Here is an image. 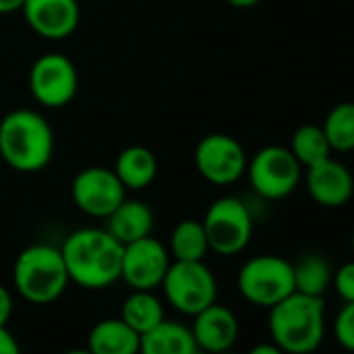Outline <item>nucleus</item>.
<instances>
[{
  "label": "nucleus",
  "mask_w": 354,
  "mask_h": 354,
  "mask_svg": "<svg viewBox=\"0 0 354 354\" xmlns=\"http://www.w3.org/2000/svg\"><path fill=\"white\" fill-rule=\"evenodd\" d=\"M125 192L117 173L106 167H86L71 184L73 205L84 215L96 219H106L125 201Z\"/></svg>",
  "instance_id": "9b49d317"
},
{
  "label": "nucleus",
  "mask_w": 354,
  "mask_h": 354,
  "mask_svg": "<svg viewBox=\"0 0 354 354\" xmlns=\"http://www.w3.org/2000/svg\"><path fill=\"white\" fill-rule=\"evenodd\" d=\"M269 333L286 354L317 350L325 335V300L292 292L269 308Z\"/></svg>",
  "instance_id": "7ed1b4c3"
},
{
  "label": "nucleus",
  "mask_w": 354,
  "mask_h": 354,
  "mask_svg": "<svg viewBox=\"0 0 354 354\" xmlns=\"http://www.w3.org/2000/svg\"><path fill=\"white\" fill-rule=\"evenodd\" d=\"M209 248L221 257L240 254L252 238V215L236 196L217 198L203 219Z\"/></svg>",
  "instance_id": "0eeeda50"
},
{
  "label": "nucleus",
  "mask_w": 354,
  "mask_h": 354,
  "mask_svg": "<svg viewBox=\"0 0 354 354\" xmlns=\"http://www.w3.org/2000/svg\"><path fill=\"white\" fill-rule=\"evenodd\" d=\"M331 286L335 294L344 302H354V261L344 263L331 277Z\"/></svg>",
  "instance_id": "a878e982"
},
{
  "label": "nucleus",
  "mask_w": 354,
  "mask_h": 354,
  "mask_svg": "<svg viewBox=\"0 0 354 354\" xmlns=\"http://www.w3.org/2000/svg\"><path fill=\"white\" fill-rule=\"evenodd\" d=\"M169 250L152 236L123 246L121 279L133 290H154L169 269Z\"/></svg>",
  "instance_id": "f8f14e48"
},
{
  "label": "nucleus",
  "mask_w": 354,
  "mask_h": 354,
  "mask_svg": "<svg viewBox=\"0 0 354 354\" xmlns=\"http://www.w3.org/2000/svg\"><path fill=\"white\" fill-rule=\"evenodd\" d=\"M121 319L142 335L165 321V313L160 300L152 294V290H133V294L127 296V300L123 302Z\"/></svg>",
  "instance_id": "aec40b11"
},
{
  "label": "nucleus",
  "mask_w": 354,
  "mask_h": 354,
  "mask_svg": "<svg viewBox=\"0 0 354 354\" xmlns=\"http://www.w3.org/2000/svg\"><path fill=\"white\" fill-rule=\"evenodd\" d=\"M138 354H198V346L190 327L165 319L140 335Z\"/></svg>",
  "instance_id": "f3484780"
},
{
  "label": "nucleus",
  "mask_w": 354,
  "mask_h": 354,
  "mask_svg": "<svg viewBox=\"0 0 354 354\" xmlns=\"http://www.w3.org/2000/svg\"><path fill=\"white\" fill-rule=\"evenodd\" d=\"M154 227V213L142 201H123L109 217H106V232L121 242L123 246L136 240H142L152 234Z\"/></svg>",
  "instance_id": "dca6fc26"
},
{
  "label": "nucleus",
  "mask_w": 354,
  "mask_h": 354,
  "mask_svg": "<svg viewBox=\"0 0 354 354\" xmlns=\"http://www.w3.org/2000/svg\"><path fill=\"white\" fill-rule=\"evenodd\" d=\"M61 254L69 279L88 290H102L121 279L123 244L106 230L84 227L67 236Z\"/></svg>",
  "instance_id": "f257e3e1"
},
{
  "label": "nucleus",
  "mask_w": 354,
  "mask_h": 354,
  "mask_svg": "<svg viewBox=\"0 0 354 354\" xmlns=\"http://www.w3.org/2000/svg\"><path fill=\"white\" fill-rule=\"evenodd\" d=\"M209 250L203 221L184 219L175 225L171 234V257L175 261H205Z\"/></svg>",
  "instance_id": "412c9836"
},
{
  "label": "nucleus",
  "mask_w": 354,
  "mask_h": 354,
  "mask_svg": "<svg viewBox=\"0 0 354 354\" xmlns=\"http://www.w3.org/2000/svg\"><path fill=\"white\" fill-rule=\"evenodd\" d=\"M190 329L198 350L215 354L232 350L240 333V323L232 308L213 302L211 306L194 315V325Z\"/></svg>",
  "instance_id": "2eb2a0df"
},
{
  "label": "nucleus",
  "mask_w": 354,
  "mask_h": 354,
  "mask_svg": "<svg viewBox=\"0 0 354 354\" xmlns=\"http://www.w3.org/2000/svg\"><path fill=\"white\" fill-rule=\"evenodd\" d=\"M55 156V131L44 115L15 109L0 121V158L17 173H38Z\"/></svg>",
  "instance_id": "f03ea898"
},
{
  "label": "nucleus",
  "mask_w": 354,
  "mask_h": 354,
  "mask_svg": "<svg viewBox=\"0 0 354 354\" xmlns=\"http://www.w3.org/2000/svg\"><path fill=\"white\" fill-rule=\"evenodd\" d=\"M13 281L21 298L28 302L50 304L63 296L71 279L61 248L50 244H32L19 252L13 267Z\"/></svg>",
  "instance_id": "20e7f679"
},
{
  "label": "nucleus",
  "mask_w": 354,
  "mask_h": 354,
  "mask_svg": "<svg viewBox=\"0 0 354 354\" xmlns=\"http://www.w3.org/2000/svg\"><path fill=\"white\" fill-rule=\"evenodd\" d=\"M63 354H92V352L88 348H73V350H67Z\"/></svg>",
  "instance_id": "2f4dec72"
},
{
  "label": "nucleus",
  "mask_w": 354,
  "mask_h": 354,
  "mask_svg": "<svg viewBox=\"0 0 354 354\" xmlns=\"http://www.w3.org/2000/svg\"><path fill=\"white\" fill-rule=\"evenodd\" d=\"M28 84L36 102L46 109H63L75 98L80 75L69 57L48 53L34 61Z\"/></svg>",
  "instance_id": "9d476101"
},
{
  "label": "nucleus",
  "mask_w": 354,
  "mask_h": 354,
  "mask_svg": "<svg viewBox=\"0 0 354 354\" xmlns=\"http://www.w3.org/2000/svg\"><path fill=\"white\" fill-rule=\"evenodd\" d=\"M252 190L267 201H281L290 196L302 177V167L286 146L261 148L246 167Z\"/></svg>",
  "instance_id": "6e6552de"
},
{
  "label": "nucleus",
  "mask_w": 354,
  "mask_h": 354,
  "mask_svg": "<svg viewBox=\"0 0 354 354\" xmlns=\"http://www.w3.org/2000/svg\"><path fill=\"white\" fill-rule=\"evenodd\" d=\"M26 0H0V15H11L21 11Z\"/></svg>",
  "instance_id": "c85d7f7f"
},
{
  "label": "nucleus",
  "mask_w": 354,
  "mask_h": 354,
  "mask_svg": "<svg viewBox=\"0 0 354 354\" xmlns=\"http://www.w3.org/2000/svg\"><path fill=\"white\" fill-rule=\"evenodd\" d=\"M113 171L125 190H146L158 173L156 156L146 146H127L119 152Z\"/></svg>",
  "instance_id": "a211bd4d"
},
{
  "label": "nucleus",
  "mask_w": 354,
  "mask_h": 354,
  "mask_svg": "<svg viewBox=\"0 0 354 354\" xmlns=\"http://www.w3.org/2000/svg\"><path fill=\"white\" fill-rule=\"evenodd\" d=\"M238 290L250 304L271 308L296 292L294 267L290 261L275 254L254 257L242 265L238 273Z\"/></svg>",
  "instance_id": "423d86ee"
},
{
  "label": "nucleus",
  "mask_w": 354,
  "mask_h": 354,
  "mask_svg": "<svg viewBox=\"0 0 354 354\" xmlns=\"http://www.w3.org/2000/svg\"><path fill=\"white\" fill-rule=\"evenodd\" d=\"M304 184L310 198L327 209L344 207L354 194V177L350 169L331 156L306 169Z\"/></svg>",
  "instance_id": "4468645a"
},
{
  "label": "nucleus",
  "mask_w": 354,
  "mask_h": 354,
  "mask_svg": "<svg viewBox=\"0 0 354 354\" xmlns=\"http://www.w3.org/2000/svg\"><path fill=\"white\" fill-rule=\"evenodd\" d=\"M160 286L169 304L188 317L198 315L217 298V279L205 261H173Z\"/></svg>",
  "instance_id": "39448f33"
},
{
  "label": "nucleus",
  "mask_w": 354,
  "mask_h": 354,
  "mask_svg": "<svg viewBox=\"0 0 354 354\" xmlns=\"http://www.w3.org/2000/svg\"><path fill=\"white\" fill-rule=\"evenodd\" d=\"M24 17L44 40H65L80 26L77 0H26Z\"/></svg>",
  "instance_id": "ddd939ff"
},
{
  "label": "nucleus",
  "mask_w": 354,
  "mask_h": 354,
  "mask_svg": "<svg viewBox=\"0 0 354 354\" xmlns=\"http://www.w3.org/2000/svg\"><path fill=\"white\" fill-rule=\"evenodd\" d=\"M248 354H286V352L271 342V344H259V346H254Z\"/></svg>",
  "instance_id": "c756f323"
},
{
  "label": "nucleus",
  "mask_w": 354,
  "mask_h": 354,
  "mask_svg": "<svg viewBox=\"0 0 354 354\" xmlns=\"http://www.w3.org/2000/svg\"><path fill=\"white\" fill-rule=\"evenodd\" d=\"M352 250H354V234H352Z\"/></svg>",
  "instance_id": "72a5a7b5"
},
{
  "label": "nucleus",
  "mask_w": 354,
  "mask_h": 354,
  "mask_svg": "<svg viewBox=\"0 0 354 354\" xmlns=\"http://www.w3.org/2000/svg\"><path fill=\"white\" fill-rule=\"evenodd\" d=\"M290 150L304 169L331 156V146L325 138L323 127L319 125H300L292 133Z\"/></svg>",
  "instance_id": "5701e85b"
},
{
  "label": "nucleus",
  "mask_w": 354,
  "mask_h": 354,
  "mask_svg": "<svg viewBox=\"0 0 354 354\" xmlns=\"http://www.w3.org/2000/svg\"><path fill=\"white\" fill-rule=\"evenodd\" d=\"M215 354H232L230 350H225V352H215Z\"/></svg>",
  "instance_id": "473e14b6"
},
{
  "label": "nucleus",
  "mask_w": 354,
  "mask_h": 354,
  "mask_svg": "<svg viewBox=\"0 0 354 354\" xmlns=\"http://www.w3.org/2000/svg\"><path fill=\"white\" fill-rule=\"evenodd\" d=\"M227 3L236 9H252L261 3V0H227Z\"/></svg>",
  "instance_id": "7c9ffc66"
},
{
  "label": "nucleus",
  "mask_w": 354,
  "mask_h": 354,
  "mask_svg": "<svg viewBox=\"0 0 354 354\" xmlns=\"http://www.w3.org/2000/svg\"><path fill=\"white\" fill-rule=\"evenodd\" d=\"M0 354H21L19 342L7 327H0Z\"/></svg>",
  "instance_id": "cd10ccee"
},
{
  "label": "nucleus",
  "mask_w": 354,
  "mask_h": 354,
  "mask_svg": "<svg viewBox=\"0 0 354 354\" xmlns=\"http://www.w3.org/2000/svg\"><path fill=\"white\" fill-rule=\"evenodd\" d=\"M11 313H13L11 292L3 283H0V327H7V323L11 319Z\"/></svg>",
  "instance_id": "bb28decb"
},
{
  "label": "nucleus",
  "mask_w": 354,
  "mask_h": 354,
  "mask_svg": "<svg viewBox=\"0 0 354 354\" xmlns=\"http://www.w3.org/2000/svg\"><path fill=\"white\" fill-rule=\"evenodd\" d=\"M292 267H294L296 292L323 298V294L331 286V277H333L327 259L321 257V254L308 252V254L300 257L296 263H292Z\"/></svg>",
  "instance_id": "4be33fe9"
},
{
  "label": "nucleus",
  "mask_w": 354,
  "mask_h": 354,
  "mask_svg": "<svg viewBox=\"0 0 354 354\" xmlns=\"http://www.w3.org/2000/svg\"><path fill=\"white\" fill-rule=\"evenodd\" d=\"M88 350L92 354H138L140 333L123 319H104L92 327L88 335Z\"/></svg>",
  "instance_id": "6ab92c4d"
},
{
  "label": "nucleus",
  "mask_w": 354,
  "mask_h": 354,
  "mask_svg": "<svg viewBox=\"0 0 354 354\" xmlns=\"http://www.w3.org/2000/svg\"><path fill=\"white\" fill-rule=\"evenodd\" d=\"M194 165L209 184L230 186L246 173L248 156L236 138L227 133H209L196 144Z\"/></svg>",
  "instance_id": "1a4fd4ad"
},
{
  "label": "nucleus",
  "mask_w": 354,
  "mask_h": 354,
  "mask_svg": "<svg viewBox=\"0 0 354 354\" xmlns=\"http://www.w3.org/2000/svg\"><path fill=\"white\" fill-rule=\"evenodd\" d=\"M333 337L335 342L354 354V302H344L333 319Z\"/></svg>",
  "instance_id": "393cba45"
},
{
  "label": "nucleus",
  "mask_w": 354,
  "mask_h": 354,
  "mask_svg": "<svg viewBox=\"0 0 354 354\" xmlns=\"http://www.w3.org/2000/svg\"><path fill=\"white\" fill-rule=\"evenodd\" d=\"M325 138L331 150L350 152L354 150V102L335 104L323 121Z\"/></svg>",
  "instance_id": "b1692460"
},
{
  "label": "nucleus",
  "mask_w": 354,
  "mask_h": 354,
  "mask_svg": "<svg viewBox=\"0 0 354 354\" xmlns=\"http://www.w3.org/2000/svg\"><path fill=\"white\" fill-rule=\"evenodd\" d=\"M306 354H317V350H313V352H306Z\"/></svg>",
  "instance_id": "f704fd0d"
}]
</instances>
